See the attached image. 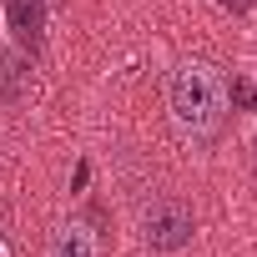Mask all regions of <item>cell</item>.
I'll use <instances>...</instances> for the list:
<instances>
[{
    "mask_svg": "<svg viewBox=\"0 0 257 257\" xmlns=\"http://www.w3.org/2000/svg\"><path fill=\"white\" fill-rule=\"evenodd\" d=\"M252 152H257V142H252Z\"/></svg>",
    "mask_w": 257,
    "mask_h": 257,
    "instance_id": "obj_9",
    "label": "cell"
},
{
    "mask_svg": "<svg viewBox=\"0 0 257 257\" xmlns=\"http://www.w3.org/2000/svg\"><path fill=\"white\" fill-rule=\"evenodd\" d=\"M51 257H96V237L81 222H61L51 232Z\"/></svg>",
    "mask_w": 257,
    "mask_h": 257,
    "instance_id": "obj_5",
    "label": "cell"
},
{
    "mask_svg": "<svg viewBox=\"0 0 257 257\" xmlns=\"http://www.w3.org/2000/svg\"><path fill=\"white\" fill-rule=\"evenodd\" d=\"M167 106H172V121L182 126V137L207 142L227 121V86L207 61H182L167 81Z\"/></svg>",
    "mask_w": 257,
    "mask_h": 257,
    "instance_id": "obj_1",
    "label": "cell"
},
{
    "mask_svg": "<svg viewBox=\"0 0 257 257\" xmlns=\"http://www.w3.org/2000/svg\"><path fill=\"white\" fill-rule=\"evenodd\" d=\"M6 16H11V31L36 51L46 36V0H6Z\"/></svg>",
    "mask_w": 257,
    "mask_h": 257,
    "instance_id": "obj_3",
    "label": "cell"
},
{
    "mask_svg": "<svg viewBox=\"0 0 257 257\" xmlns=\"http://www.w3.org/2000/svg\"><path fill=\"white\" fill-rule=\"evenodd\" d=\"M232 101H237L242 111H252V106H257V91H252V81H232Z\"/></svg>",
    "mask_w": 257,
    "mask_h": 257,
    "instance_id": "obj_6",
    "label": "cell"
},
{
    "mask_svg": "<svg viewBox=\"0 0 257 257\" xmlns=\"http://www.w3.org/2000/svg\"><path fill=\"white\" fill-rule=\"evenodd\" d=\"M217 6H222V11H237V16H242V11L252 6V0H217Z\"/></svg>",
    "mask_w": 257,
    "mask_h": 257,
    "instance_id": "obj_7",
    "label": "cell"
},
{
    "mask_svg": "<svg viewBox=\"0 0 257 257\" xmlns=\"http://www.w3.org/2000/svg\"><path fill=\"white\" fill-rule=\"evenodd\" d=\"M0 257H11V252H6V242H0Z\"/></svg>",
    "mask_w": 257,
    "mask_h": 257,
    "instance_id": "obj_8",
    "label": "cell"
},
{
    "mask_svg": "<svg viewBox=\"0 0 257 257\" xmlns=\"http://www.w3.org/2000/svg\"><path fill=\"white\" fill-rule=\"evenodd\" d=\"M192 232H197V217H192V207L182 197L147 202V212H142V242L152 252H182L192 242Z\"/></svg>",
    "mask_w": 257,
    "mask_h": 257,
    "instance_id": "obj_2",
    "label": "cell"
},
{
    "mask_svg": "<svg viewBox=\"0 0 257 257\" xmlns=\"http://www.w3.org/2000/svg\"><path fill=\"white\" fill-rule=\"evenodd\" d=\"M26 96H31V61L16 51H0V101L21 106Z\"/></svg>",
    "mask_w": 257,
    "mask_h": 257,
    "instance_id": "obj_4",
    "label": "cell"
}]
</instances>
